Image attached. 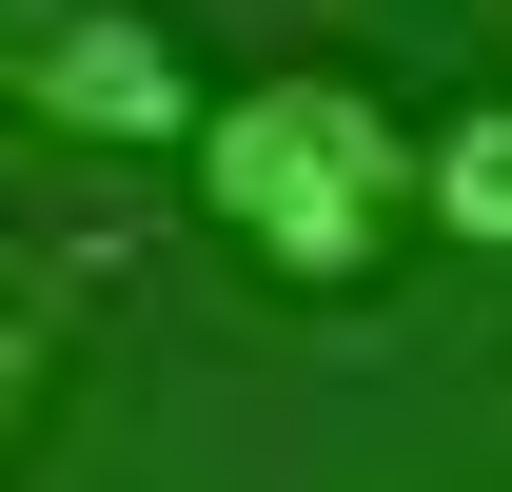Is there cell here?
<instances>
[{
    "mask_svg": "<svg viewBox=\"0 0 512 492\" xmlns=\"http://www.w3.org/2000/svg\"><path fill=\"white\" fill-rule=\"evenodd\" d=\"M40 40H60V0H0V99L40 79Z\"/></svg>",
    "mask_w": 512,
    "mask_h": 492,
    "instance_id": "5",
    "label": "cell"
},
{
    "mask_svg": "<svg viewBox=\"0 0 512 492\" xmlns=\"http://www.w3.org/2000/svg\"><path fill=\"white\" fill-rule=\"evenodd\" d=\"M178 158H197V217L256 276H296V296H355L414 237V119H394L375 79H335V60H276L237 99H197Z\"/></svg>",
    "mask_w": 512,
    "mask_h": 492,
    "instance_id": "1",
    "label": "cell"
},
{
    "mask_svg": "<svg viewBox=\"0 0 512 492\" xmlns=\"http://www.w3.org/2000/svg\"><path fill=\"white\" fill-rule=\"evenodd\" d=\"M414 217H434L453 256H512V99H453V119L414 138Z\"/></svg>",
    "mask_w": 512,
    "mask_h": 492,
    "instance_id": "3",
    "label": "cell"
},
{
    "mask_svg": "<svg viewBox=\"0 0 512 492\" xmlns=\"http://www.w3.org/2000/svg\"><path fill=\"white\" fill-rule=\"evenodd\" d=\"M20 119H40V138H99V158H158V138H197V60H178L158 0H60Z\"/></svg>",
    "mask_w": 512,
    "mask_h": 492,
    "instance_id": "2",
    "label": "cell"
},
{
    "mask_svg": "<svg viewBox=\"0 0 512 492\" xmlns=\"http://www.w3.org/2000/svg\"><path fill=\"white\" fill-rule=\"evenodd\" d=\"M40 374H60V276H40V256H0V453L40 433Z\"/></svg>",
    "mask_w": 512,
    "mask_h": 492,
    "instance_id": "4",
    "label": "cell"
}]
</instances>
